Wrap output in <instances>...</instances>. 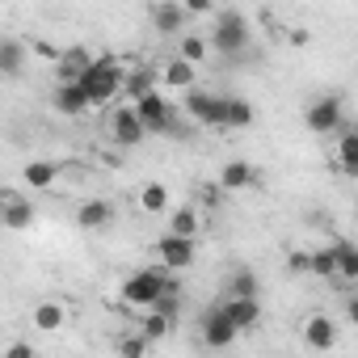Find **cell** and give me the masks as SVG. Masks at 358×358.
<instances>
[{
	"instance_id": "cell-1",
	"label": "cell",
	"mask_w": 358,
	"mask_h": 358,
	"mask_svg": "<svg viewBox=\"0 0 358 358\" xmlns=\"http://www.w3.org/2000/svg\"><path fill=\"white\" fill-rule=\"evenodd\" d=\"M122 85H127V72H122V64H118L114 55L93 59V68L80 76V89H85L89 106H106V101H114V97L122 93Z\"/></svg>"
},
{
	"instance_id": "cell-2",
	"label": "cell",
	"mask_w": 358,
	"mask_h": 358,
	"mask_svg": "<svg viewBox=\"0 0 358 358\" xmlns=\"http://www.w3.org/2000/svg\"><path fill=\"white\" fill-rule=\"evenodd\" d=\"M173 295V282L156 270H135L127 282H122V303H139V308H156L160 299Z\"/></svg>"
},
{
	"instance_id": "cell-3",
	"label": "cell",
	"mask_w": 358,
	"mask_h": 358,
	"mask_svg": "<svg viewBox=\"0 0 358 358\" xmlns=\"http://www.w3.org/2000/svg\"><path fill=\"white\" fill-rule=\"evenodd\" d=\"M249 17L236 13V9H220L215 13V34H211V47L224 51V55H241L249 47Z\"/></svg>"
},
{
	"instance_id": "cell-4",
	"label": "cell",
	"mask_w": 358,
	"mask_h": 358,
	"mask_svg": "<svg viewBox=\"0 0 358 358\" xmlns=\"http://www.w3.org/2000/svg\"><path fill=\"white\" fill-rule=\"evenodd\" d=\"M186 114L203 127H228V97H215V93H190L186 97Z\"/></svg>"
},
{
	"instance_id": "cell-5",
	"label": "cell",
	"mask_w": 358,
	"mask_h": 358,
	"mask_svg": "<svg viewBox=\"0 0 358 358\" xmlns=\"http://www.w3.org/2000/svg\"><path fill=\"white\" fill-rule=\"evenodd\" d=\"M241 337V329L228 320V312H224V303H215L207 316H203V341L211 345V350H228L232 341Z\"/></svg>"
},
{
	"instance_id": "cell-6",
	"label": "cell",
	"mask_w": 358,
	"mask_h": 358,
	"mask_svg": "<svg viewBox=\"0 0 358 358\" xmlns=\"http://www.w3.org/2000/svg\"><path fill=\"white\" fill-rule=\"evenodd\" d=\"M110 135H114L118 148H135V143H143L148 127H143V118L135 114V106H122V110H114V118H110Z\"/></svg>"
},
{
	"instance_id": "cell-7",
	"label": "cell",
	"mask_w": 358,
	"mask_h": 358,
	"mask_svg": "<svg viewBox=\"0 0 358 358\" xmlns=\"http://www.w3.org/2000/svg\"><path fill=\"white\" fill-rule=\"evenodd\" d=\"M135 114L143 118L148 131H173V106H169V97H164L160 89L148 93L143 101H135Z\"/></svg>"
},
{
	"instance_id": "cell-8",
	"label": "cell",
	"mask_w": 358,
	"mask_h": 358,
	"mask_svg": "<svg viewBox=\"0 0 358 358\" xmlns=\"http://www.w3.org/2000/svg\"><path fill=\"white\" fill-rule=\"evenodd\" d=\"M308 131H316V135L341 131V97H316L308 106Z\"/></svg>"
},
{
	"instance_id": "cell-9",
	"label": "cell",
	"mask_w": 358,
	"mask_h": 358,
	"mask_svg": "<svg viewBox=\"0 0 358 358\" xmlns=\"http://www.w3.org/2000/svg\"><path fill=\"white\" fill-rule=\"evenodd\" d=\"M299 337H303V345H312V350H333V345L341 341V329H337L333 316H308L303 329H299Z\"/></svg>"
},
{
	"instance_id": "cell-10",
	"label": "cell",
	"mask_w": 358,
	"mask_h": 358,
	"mask_svg": "<svg viewBox=\"0 0 358 358\" xmlns=\"http://www.w3.org/2000/svg\"><path fill=\"white\" fill-rule=\"evenodd\" d=\"M0 224H5L9 232H26L34 224V203H26L22 194L5 190V203H0Z\"/></svg>"
},
{
	"instance_id": "cell-11",
	"label": "cell",
	"mask_w": 358,
	"mask_h": 358,
	"mask_svg": "<svg viewBox=\"0 0 358 358\" xmlns=\"http://www.w3.org/2000/svg\"><path fill=\"white\" fill-rule=\"evenodd\" d=\"M156 253H160V262H164V270H186L190 262H194V241H182V236H160V245H156Z\"/></svg>"
},
{
	"instance_id": "cell-12",
	"label": "cell",
	"mask_w": 358,
	"mask_h": 358,
	"mask_svg": "<svg viewBox=\"0 0 358 358\" xmlns=\"http://www.w3.org/2000/svg\"><path fill=\"white\" fill-rule=\"evenodd\" d=\"M76 224H80L85 232H101V228H110V224H114V207H110V203H101V199H89V203H80Z\"/></svg>"
},
{
	"instance_id": "cell-13",
	"label": "cell",
	"mask_w": 358,
	"mask_h": 358,
	"mask_svg": "<svg viewBox=\"0 0 358 358\" xmlns=\"http://www.w3.org/2000/svg\"><path fill=\"white\" fill-rule=\"evenodd\" d=\"M186 17H190V9L177 5V0H169V5H156V9H152V26H156L160 34H182Z\"/></svg>"
},
{
	"instance_id": "cell-14",
	"label": "cell",
	"mask_w": 358,
	"mask_h": 358,
	"mask_svg": "<svg viewBox=\"0 0 358 358\" xmlns=\"http://www.w3.org/2000/svg\"><path fill=\"white\" fill-rule=\"evenodd\" d=\"M51 101H55V110H59V114H68V118H76V114H85V110H93L80 85H55V93H51Z\"/></svg>"
},
{
	"instance_id": "cell-15",
	"label": "cell",
	"mask_w": 358,
	"mask_h": 358,
	"mask_svg": "<svg viewBox=\"0 0 358 358\" xmlns=\"http://www.w3.org/2000/svg\"><path fill=\"white\" fill-rule=\"evenodd\" d=\"M224 312H228V320L245 333V329H253V324H257L262 303H257V299H224Z\"/></svg>"
},
{
	"instance_id": "cell-16",
	"label": "cell",
	"mask_w": 358,
	"mask_h": 358,
	"mask_svg": "<svg viewBox=\"0 0 358 358\" xmlns=\"http://www.w3.org/2000/svg\"><path fill=\"white\" fill-rule=\"evenodd\" d=\"M64 324H68V308H64V303H55V299L34 303V329H38V333H55V329H64Z\"/></svg>"
},
{
	"instance_id": "cell-17",
	"label": "cell",
	"mask_w": 358,
	"mask_h": 358,
	"mask_svg": "<svg viewBox=\"0 0 358 358\" xmlns=\"http://www.w3.org/2000/svg\"><path fill=\"white\" fill-rule=\"evenodd\" d=\"M337 164H341L350 177H358V127L337 131Z\"/></svg>"
},
{
	"instance_id": "cell-18",
	"label": "cell",
	"mask_w": 358,
	"mask_h": 358,
	"mask_svg": "<svg viewBox=\"0 0 358 358\" xmlns=\"http://www.w3.org/2000/svg\"><path fill=\"white\" fill-rule=\"evenodd\" d=\"M55 177H59V164H55V160H30V164L22 169V182H26L30 190H47Z\"/></svg>"
},
{
	"instance_id": "cell-19",
	"label": "cell",
	"mask_w": 358,
	"mask_h": 358,
	"mask_svg": "<svg viewBox=\"0 0 358 358\" xmlns=\"http://www.w3.org/2000/svg\"><path fill=\"white\" fill-rule=\"evenodd\" d=\"M253 164L249 160H228L224 169H220V186L224 190H245V186H253Z\"/></svg>"
},
{
	"instance_id": "cell-20",
	"label": "cell",
	"mask_w": 358,
	"mask_h": 358,
	"mask_svg": "<svg viewBox=\"0 0 358 358\" xmlns=\"http://www.w3.org/2000/svg\"><path fill=\"white\" fill-rule=\"evenodd\" d=\"M160 80L169 85V89H186V93H194V80H199V68L194 64H186V59H173L164 72H160Z\"/></svg>"
},
{
	"instance_id": "cell-21",
	"label": "cell",
	"mask_w": 358,
	"mask_h": 358,
	"mask_svg": "<svg viewBox=\"0 0 358 358\" xmlns=\"http://www.w3.org/2000/svg\"><path fill=\"white\" fill-rule=\"evenodd\" d=\"M156 72L152 68H135V72H127V85H122V93L131 97V101H143L148 93H156Z\"/></svg>"
},
{
	"instance_id": "cell-22",
	"label": "cell",
	"mask_w": 358,
	"mask_h": 358,
	"mask_svg": "<svg viewBox=\"0 0 358 358\" xmlns=\"http://www.w3.org/2000/svg\"><path fill=\"white\" fill-rule=\"evenodd\" d=\"M169 236L194 241V236H199V211H194V207H177V211L169 215Z\"/></svg>"
},
{
	"instance_id": "cell-23",
	"label": "cell",
	"mask_w": 358,
	"mask_h": 358,
	"mask_svg": "<svg viewBox=\"0 0 358 358\" xmlns=\"http://www.w3.org/2000/svg\"><path fill=\"white\" fill-rule=\"evenodd\" d=\"M139 207H143L148 215H164V211H169V186H164V182H148V186L139 190Z\"/></svg>"
},
{
	"instance_id": "cell-24",
	"label": "cell",
	"mask_w": 358,
	"mask_h": 358,
	"mask_svg": "<svg viewBox=\"0 0 358 358\" xmlns=\"http://www.w3.org/2000/svg\"><path fill=\"white\" fill-rule=\"evenodd\" d=\"M211 55V38H203V34H182V47H177V59H186V64H203Z\"/></svg>"
},
{
	"instance_id": "cell-25",
	"label": "cell",
	"mask_w": 358,
	"mask_h": 358,
	"mask_svg": "<svg viewBox=\"0 0 358 358\" xmlns=\"http://www.w3.org/2000/svg\"><path fill=\"white\" fill-rule=\"evenodd\" d=\"M333 253H337V278L358 282V245L341 241V245H333Z\"/></svg>"
},
{
	"instance_id": "cell-26",
	"label": "cell",
	"mask_w": 358,
	"mask_h": 358,
	"mask_svg": "<svg viewBox=\"0 0 358 358\" xmlns=\"http://www.w3.org/2000/svg\"><path fill=\"white\" fill-rule=\"evenodd\" d=\"M22 59H26V51H22L17 38H0V72H5V76H17V72H22Z\"/></svg>"
},
{
	"instance_id": "cell-27",
	"label": "cell",
	"mask_w": 358,
	"mask_h": 358,
	"mask_svg": "<svg viewBox=\"0 0 358 358\" xmlns=\"http://www.w3.org/2000/svg\"><path fill=\"white\" fill-rule=\"evenodd\" d=\"M173 329H177V316H164V312H152V316L143 320V329H139V333H143L148 341H160V337H169Z\"/></svg>"
},
{
	"instance_id": "cell-28",
	"label": "cell",
	"mask_w": 358,
	"mask_h": 358,
	"mask_svg": "<svg viewBox=\"0 0 358 358\" xmlns=\"http://www.w3.org/2000/svg\"><path fill=\"white\" fill-rule=\"evenodd\" d=\"M232 299H257V278H253L249 266H241L232 274Z\"/></svg>"
},
{
	"instance_id": "cell-29",
	"label": "cell",
	"mask_w": 358,
	"mask_h": 358,
	"mask_svg": "<svg viewBox=\"0 0 358 358\" xmlns=\"http://www.w3.org/2000/svg\"><path fill=\"white\" fill-rule=\"evenodd\" d=\"M253 122V106L245 101V97H228V127H249Z\"/></svg>"
},
{
	"instance_id": "cell-30",
	"label": "cell",
	"mask_w": 358,
	"mask_h": 358,
	"mask_svg": "<svg viewBox=\"0 0 358 358\" xmlns=\"http://www.w3.org/2000/svg\"><path fill=\"white\" fill-rule=\"evenodd\" d=\"M312 274H316V278H337V253H333V249L312 253Z\"/></svg>"
},
{
	"instance_id": "cell-31",
	"label": "cell",
	"mask_w": 358,
	"mask_h": 358,
	"mask_svg": "<svg viewBox=\"0 0 358 358\" xmlns=\"http://www.w3.org/2000/svg\"><path fill=\"white\" fill-rule=\"evenodd\" d=\"M148 345H152V341H148L143 333H131V337H122V341H118V358H143V354H148Z\"/></svg>"
},
{
	"instance_id": "cell-32",
	"label": "cell",
	"mask_w": 358,
	"mask_h": 358,
	"mask_svg": "<svg viewBox=\"0 0 358 358\" xmlns=\"http://www.w3.org/2000/svg\"><path fill=\"white\" fill-rule=\"evenodd\" d=\"M287 270L291 274H312V253H291L287 257Z\"/></svg>"
},
{
	"instance_id": "cell-33",
	"label": "cell",
	"mask_w": 358,
	"mask_h": 358,
	"mask_svg": "<svg viewBox=\"0 0 358 358\" xmlns=\"http://www.w3.org/2000/svg\"><path fill=\"white\" fill-rule=\"evenodd\" d=\"M5 358H34V345H30V341H13V345L5 350Z\"/></svg>"
},
{
	"instance_id": "cell-34",
	"label": "cell",
	"mask_w": 358,
	"mask_h": 358,
	"mask_svg": "<svg viewBox=\"0 0 358 358\" xmlns=\"http://www.w3.org/2000/svg\"><path fill=\"white\" fill-rule=\"evenodd\" d=\"M186 9H190V13H215V5H211V0H190Z\"/></svg>"
},
{
	"instance_id": "cell-35",
	"label": "cell",
	"mask_w": 358,
	"mask_h": 358,
	"mask_svg": "<svg viewBox=\"0 0 358 358\" xmlns=\"http://www.w3.org/2000/svg\"><path fill=\"white\" fill-rule=\"evenodd\" d=\"M345 316H350V320H354V324H358V295H354V299H350V303H345Z\"/></svg>"
}]
</instances>
